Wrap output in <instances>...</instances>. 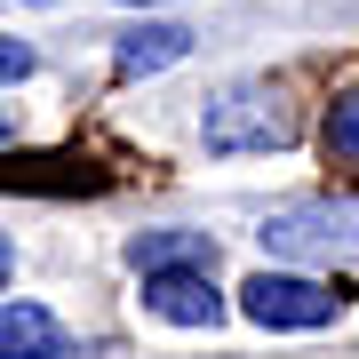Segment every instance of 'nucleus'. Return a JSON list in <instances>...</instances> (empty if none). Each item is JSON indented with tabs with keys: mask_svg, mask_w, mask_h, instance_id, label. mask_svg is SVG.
Returning a JSON list of instances; mask_svg holds the SVG:
<instances>
[{
	"mask_svg": "<svg viewBox=\"0 0 359 359\" xmlns=\"http://www.w3.org/2000/svg\"><path fill=\"white\" fill-rule=\"evenodd\" d=\"M200 136H208V152H224V160H240V152H287V144H295V112H287L280 88L240 80V88L208 96Z\"/></svg>",
	"mask_w": 359,
	"mask_h": 359,
	"instance_id": "f257e3e1",
	"label": "nucleus"
},
{
	"mask_svg": "<svg viewBox=\"0 0 359 359\" xmlns=\"http://www.w3.org/2000/svg\"><path fill=\"white\" fill-rule=\"evenodd\" d=\"M240 311H248L256 327L311 335V327H327L335 311H344V295H335L327 280H304V271H256V280L240 287Z\"/></svg>",
	"mask_w": 359,
	"mask_h": 359,
	"instance_id": "f03ea898",
	"label": "nucleus"
},
{
	"mask_svg": "<svg viewBox=\"0 0 359 359\" xmlns=\"http://www.w3.org/2000/svg\"><path fill=\"white\" fill-rule=\"evenodd\" d=\"M264 248L271 256H351L359 248V208H327V200H304V208H280L264 224Z\"/></svg>",
	"mask_w": 359,
	"mask_h": 359,
	"instance_id": "7ed1b4c3",
	"label": "nucleus"
},
{
	"mask_svg": "<svg viewBox=\"0 0 359 359\" xmlns=\"http://www.w3.org/2000/svg\"><path fill=\"white\" fill-rule=\"evenodd\" d=\"M144 311L168 320V327H216L224 295H216L208 271H152V280H144Z\"/></svg>",
	"mask_w": 359,
	"mask_h": 359,
	"instance_id": "20e7f679",
	"label": "nucleus"
},
{
	"mask_svg": "<svg viewBox=\"0 0 359 359\" xmlns=\"http://www.w3.org/2000/svg\"><path fill=\"white\" fill-rule=\"evenodd\" d=\"M128 264L152 280V271H216V240L208 231H144L128 248Z\"/></svg>",
	"mask_w": 359,
	"mask_h": 359,
	"instance_id": "39448f33",
	"label": "nucleus"
},
{
	"mask_svg": "<svg viewBox=\"0 0 359 359\" xmlns=\"http://www.w3.org/2000/svg\"><path fill=\"white\" fill-rule=\"evenodd\" d=\"M0 359H65V327L40 304L8 295V311H0Z\"/></svg>",
	"mask_w": 359,
	"mask_h": 359,
	"instance_id": "423d86ee",
	"label": "nucleus"
},
{
	"mask_svg": "<svg viewBox=\"0 0 359 359\" xmlns=\"http://www.w3.org/2000/svg\"><path fill=\"white\" fill-rule=\"evenodd\" d=\"M184 56H192V32H184V25H136V32H120V56H112V65L136 80V72L184 65Z\"/></svg>",
	"mask_w": 359,
	"mask_h": 359,
	"instance_id": "0eeeda50",
	"label": "nucleus"
},
{
	"mask_svg": "<svg viewBox=\"0 0 359 359\" xmlns=\"http://www.w3.org/2000/svg\"><path fill=\"white\" fill-rule=\"evenodd\" d=\"M327 152L335 160H359V96H335L327 104Z\"/></svg>",
	"mask_w": 359,
	"mask_h": 359,
	"instance_id": "6e6552de",
	"label": "nucleus"
},
{
	"mask_svg": "<svg viewBox=\"0 0 359 359\" xmlns=\"http://www.w3.org/2000/svg\"><path fill=\"white\" fill-rule=\"evenodd\" d=\"M32 72V48H25V40H0V80H8V88H16V80H25Z\"/></svg>",
	"mask_w": 359,
	"mask_h": 359,
	"instance_id": "1a4fd4ad",
	"label": "nucleus"
},
{
	"mask_svg": "<svg viewBox=\"0 0 359 359\" xmlns=\"http://www.w3.org/2000/svg\"><path fill=\"white\" fill-rule=\"evenodd\" d=\"M136 8H160V0H136Z\"/></svg>",
	"mask_w": 359,
	"mask_h": 359,
	"instance_id": "9d476101",
	"label": "nucleus"
}]
</instances>
